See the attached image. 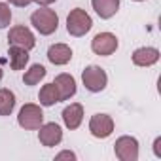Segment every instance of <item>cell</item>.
<instances>
[{
	"mask_svg": "<svg viewBox=\"0 0 161 161\" xmlns=\"http://www.w3.org/2000/svg\"><path fill=\"white\" fill-rule=\"evenodd\" d=\"M8 44L31 51V49L36 46V38H34V34L31 32V29H27V27H23V25H17V27L10 29V32H8Z\"/></svg>",
	"mask_w": 161,
	"mask_h": 161,
	"instance_id": "obj_6",
	"label": "cell"
},
{
	"mask_svg": "<svg viewBox=\"0 0 161 161\" xmlns=\"http://www.w3.org/2000/svg\"><path fill=\"white\" fill-rule=\"evenodd\" d=\"M38 99H40V104H42V106H53L55 103H59V91H57L55 84H53V82H51V84H46V86L40 89Z\"/></svg>",
	"mask_w": 161,
	"mask_h": 161,
	"instance_id": "obj_16",
	"label": "cell"
},
{
	"mask_svg": "<svg viewBox=\"0 0 161 161\" xmlns=\"http://www.w3.org/2000/svg\"><path fill=\"white\" fill-rule=\"evenodd\" d=\"M53 84L59 91V101H68L70 97L76 95V80L70 74H59L55 76Z\"/></svg>",
	"mask_w": 161,
	"mask_h": 161,
	"instance_id": "obj_10",
	"label": "cell"
},
{
	"mask_svg": "<svg viewBox=\"0 0 161 161\" xmlns=\"http://www.w3.org/2000/svg\"><path fill=\"white\" fill-rule=\"evenodd\" d=\"M0 80H2V68H0Z\"/></svg>",
	"mask_w": 161,
	"mask_h": 161,
	"instance_id": "obj_24",
	"label": "cell"
},
{
	"mask_svg": "<svg viewBox=\"0 0 161 161\" xmlns=\"http://www.w3.org/2000/svg\"><path fill=\"white\" fill-rule=\"evenodd\" d=\"M55 159H57V161H61V159H76V153H74V152H68V150H64V152L57 153V155H55Z\"/></svg>",
	"mask_w": 161,
	"mask_h": 161,
	"instance_id": "obj_20",
	"label": "cell"
},
{
	"mask_svg": "<svg viewBox=\"0 0 161 161\" xmlns=\"http://www.w3.org/2000/svg\"><path fill=\"white\" fill-rule=\"evenodd\" d=\"M31 2H36L38 6H49V4L55 2V0H31Z\"/></svg>",
	"mask_w": 161,
	"mask_h": 161,
	"instance_id": "obj_23",
	"label": "cell"
},
{
	"mask_svg": "<svg viewBox=\"0 0 161 161\" xmlns=\"http://www.w3.org/2000/svg\"><path fill=\"white\" fill-rule=\"evenodd\" d=\"M63 121H64V125L70 131L78 129L80 125H82V121H84V106L80 103H72L70 106H66L63 110Z\"/></svg>",
	"mask_w": 161,
	"mask_h": 161,
	"instance_id": "obj_11",
	"label": "cell"
},
{
	"mask_svg": "<svg viewBox=\"0 0 161 161\" xmlns=\"http://www.w3.org/2000/svg\"><path fill=\"white\" fill-rule=\"evenodd\" d=\"M91 6L101 19H110L119 10V0H91Z\"/></svg>",
	"mask_w": 161,
	"mask_h": 161,
	"instance_id": "obj_14",
	"label": "cell"
},
{
	"mask_svg": "<svg viewBox=\"0 0 161 161\" xmlns=\"http://www.w3.org/2000/svg\"><path fill=\"white\" fill-rule=\"evenodd\" d=\"M17 123L27 129V131H34V129H40V125L44 123V112L38 104L34 103H29L25 104L21 110H19V116H17Z\"/></svg>",
	"mask_w": 161,
	"mask_h": 161,
	"instance_id": "obj_4",
	"label": "cell"
},
{
	"mask_svg": "<svg viewBox=\"0 0 161 161\" xmlns=\"http://www.w3.org/2000/svg\"><path fill=\"white\" fill-rule=\"evenodd\" d=\"M89 131L95 138H108L114 133V119L108 114H95L89 119Z\"/></svg>",
	"mask_w": 161,
	"mask_h": 161,
	"instance_id": "obj_8",
	"label": "cell"
},
{
	"mask_svg": "<svg viewBox=\"0 0 161 161\" xmlns=\"http://www.w3.org/2000/svg\"><path fill=\"white\" fill-rule=\"evenodd\" d=\"M8 55H10V66H12V70H21L29 63V51L23 49V47L10 46V53Z\"/></svg>",
	"mask_w": 161,
	"mask_h": 161,
	"instance_id": "obj_15",
	"label": "cell"
},
{
	"mask_svg": "<svg viewBox=\"0 0 161 161\" xmlns=\"http://www.w3.org/2000/svg\"><path fill=\"white\" fill-rule=\"evenodd\" d=\"M82 82H84V86H86L87 91H91V93H101V91L106 87V84H108V76H106V72H104L101 66L89 64V66H86V70L82 72Z\"/></svg>",
	"mask_w": 161,
	"mask_h": 161,
	"instance_id": "obj_3",
	"label": "cell"
},
{
	"mask_svg": "<svg viewBox=\"0 0 161 161\" xmlns=\"http://www.w3.org/2000/svg\"><path fill=\"white\" fill-rule=\"evenodd\" d=\"M159 61V49L155 47H138L133 51V63L136 66H152Z\"/></svg>",
	"mask_w": 161,
	"mask_h": 161,
	"instance_id": "obj_13",
	"label": "cell"
},
{
	"mask_svg": "<svg viewBox=\"0 0 161 161\" xmlns=\"http://www.w3.org/2000/svg\"><path fill=\"white\" fill-rule=\"evenodd\" d=\"M12 21V10L8 4L0 2V29H6Z\"/></svg>",
	"mask_w": 161,
	"mask_h": 161,
	"instance_id": "obj_19",
	"label": "cell"
},
{
	"mask_svg": "<svg viewBox=\"0 0 161 161\" xmlns=\"http://www.w3.org/2000/svg\"><path fill=\"white\" fill-rule=\"evenodd\" d=\"M31 23L40 34L49 36V34H53L59 29V15L53 10H49V8H38L31 15Z\"/></svg>",
	"mask_w": 161,
	"mask_h": 161,
	"instance_id": "obj_2",
	"label": "cell"
},
{
	"mask_svg": "<svg viewBox=\"0 0 161 161\" xmlns=\"http://www.w3.org/2000/svg\"><path fill=\"white\" fill-rule=\"evenodd\" d=\"M116 157L119 161H136L138 159V140L135 136H119L114 144Z\"/></svg>",
	"mask_w": 161,
	"mask_h": 161,
	"instance_id": "obj_5",
	"label": "cell"
},
{
	"mask_svg": "<svg viewBox=\"0 0 161 161\" xmlns=\"http://www.w3.org/2000/svg\"><path fill=\"white\" fill-rule=\"evenodd\" d=\"M159 146H161V138L157 136V138H155V142H153V152H155V155H157V157H161V150H159Z\"/></svg>",
	"mask_w": 161,
	"mask_h": 161,
	"instance_id": "obj_22",
	"label": "cell"
},
{
	"mask_svg": "<svg viewBox=\"0 0 161 161\" xmlns=\"http://www.w3.org/2000/svg\"><path fill=\"white\" fill-rule=\"evenodd\" d=\"M47 59H49V63H53V64H57V66L66 64V63H70V59H72V49H70V46H66V44H53V46H49V49H47Z\"/></svg>",
	"mask_w": 161,
	"mask_h": 161,
	"instance_id": "obj_12",
	"label": "cell"
},
{
	"mask_svg": "<svg viewBox=\"0 0 161 161\" xmlns=\"http://www.w3.org/2000/svg\"><path fill=\"white\" fill-rule=\"evenodd\" d=\"M135 2H144V0H135Z\"/></svg>",
	"mask_w": 161,
	"mask_h": 161,
	"instance_id": "obj_25",
	"label": "cell"
},
{
	"mask_svg": "<svg viewBox=\"0 0 161 161\" xmlns=\"http://www.w3.org/2000/svg\"><path fill=\"white\" fill-rule=\"evenodd\" d=\"M38 140L42 146L46 148H53V146H59L61 140H63V131L57 123H42L40 125V131H38Z\"/></svg>",
	"mask_w": 161,
	"mask_h": 161,
	"instance_id": "obj_9",
	"label": "cell"
},
{
	"mask_svg": "<svg viewBox=\"0 0 161 161\" xmlns=\"http://www.w3.org/2000/svg\"><path fill=\"white\" fill-rule=\"evenodd\" d=\"M91 27H93L91 15L82 8H74L66 17V31L70 36H76V38L86 36L91 31Z\"/></svg>",
	"mask_w": 161,
	"mask_h": 161,
	"instance_id": "obj_1",
	"label": "cell"
},
{
	"mask_svg": "<svg viewBox=\"0 0 161 161\" xmlns=\"http://www.w3.org/2000/svg\"><path fill=\"white\" fill-rule=\"evenodd\" d=\"M8 2L14 4V6H17V8H27L31 4V0H8Z\"/></svg>",
	"mask_w": 161,
	"mask_h": 161,
	"instance_id": "obj_21",
	"label": "cell"
},
{
	"mask_svg": "<svg viewBox=\"0 0 161 161\" xmlns=\"http://www.w3.org/2000/svg\"><path fill=\"white\" fill-rule=\"evenodd\" d=\"M15 108V95L10 89H0V116H10Z\"/></svg>",
	"mask_w": 161,
	"mask_h": 161,
	"instance_id": "obj_17",
	"label": "cell"
},
{
	"mask_svg": "<svg viewBox=\"0 0 161 161\" xmlns=\"http://www.w3.org/2000/svg\"><path fill=\"white\" fill-rule=\"evenodd\" d=\"M44 78H46V68L42 64H32L25 72L23 82H25V86H36V84H40V80H44Z\"/></svg>",
	"mask_w": 161,
	"mask_h": 161,
	"instance_id": "obj_18",
	"label": "cell"
},
{
	"mask_svg": "<svg viewBox=\"0 0 161 161\" xmlns=\"http://www.w3.org/2000/svg\"><path fill=\"white\" fill-rule=\"evenodd\" d=\"M91 49L93 53L101 55V57H108L118 49V38L112 32H99L93 40H91Z\"/></svg>",
	"mask_w": 161,
	"mask_h": 161,
	"instance_id": "obj_7",
	"label": "cell"
}]
</instances>
